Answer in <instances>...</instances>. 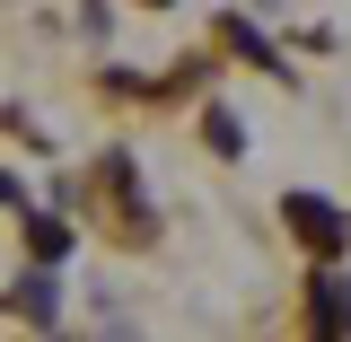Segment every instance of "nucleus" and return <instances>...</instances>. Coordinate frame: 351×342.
<instances>
[{"label":"nucleus","mask_w":351,"mask_h":342,"mask_svg":"<svg viewBox=\"0 0 351 342\" xmlns=\"http://www.w3.org/2000/svg\"><path fill=\"white\" fill-rule=\"evenodd\" d=\"M281 219H290V228H299V246H316V255H343V211H334V202H325V193H290V202H281Z\"/></svg>","instance_id":"nucleus-1"},{"label":"nucleus","mask_w":351,"mask_h":342,"mask_svg":"<svg viewBox=\"0 0 351 342\" xmlns=\"http://www.w3.org/2000/svg\"><path fill=\"white\" fill-rule=\"evenodd\" d=\"M307 325L351 334V281H316V290H307Z\"/></svg>","instance_id":"nucleus-2"},{"label":"nucleus","mask_w":351,"mask_h":342,"mask_svg":"<svg viewBox=\"0 0 351 342\" xmlns=\"http://www.w3.org/2000/svg\"><path fill=\"white\" fill-rule=\"evenodd\" d=\"M53 299H62V290H53L44 272H27V281L9 290V316H18V325H53Z\"/></svg>","instance_id":"nucleus-3"},{"label":"nucleus","mask_w":351,"mask_h":342,"mask_svg":"<svg viewBox=\"0 0 351 342\" xmlns=\"http://www.w3.org/2000/svg\"><path fill=\"white\" fill-rule=\"evenodd\" d=\"M27 246H36V263H62V255H71V228H62V219H27Z\"/></svg>","instance_id":"nucleus-4"},{"label":"nucleus","mask_w":351,"mask_h":342,"mask_svg":"<svg viewBox=\"0 0 351 342\" xmlns=\"http://www.w3.org/2000/svg\"><path fill=\"white\" fill-rule=\"evenodd\" d=\"M202 141H211L219 158H237V149H246V123H237L228 106H211V114H202Z\"/></svg>","instance_id":"nucleus-5"},{"label":"nucleus","mask_w":351,"mask_h":342,"mask_svg":"<svg viewBox=\"0 0 351 342\" xmlns=\"http://www.w3.org/2000/svg\"><path fill=\"white\" fill-rule=\"evenodd\" d=\"M228 44H237V53H246V62H263V71H281V62H272V44H263L255 27H246V18H228Z\"/></svg>","instance_id":"nucleus-6"},{"label":"nucleus","mask_w":351,"mask_h":342,"mask_svg":"<svg viewBox=\"0 0 351 342\" xmlns=\"http://www.w3.org/2000/svg\"><path fill=\"white\" fill-rule=\"evenodd\" d=\"M149 9H167V0H149Z\"/></svg>","instance_id":"nucleus-7"}]
</instances>
